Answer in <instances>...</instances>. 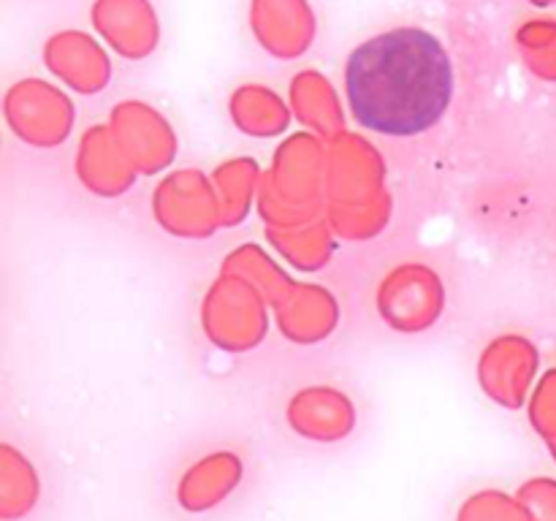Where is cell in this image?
<instances>
[{"instance_id":"6da1fadb","label":"cell","mask_w":556,"mask_h":521,"mask_svg":"<svg viewBox=\"0 0 556 521\" xmlns=\"http://www.w3.org/2000/svg\"><path fill=\"white\" fill-rule=\"evenodd\" d=\"M454 60L434 33L391 27L353 49L345 98L362 128L380 136H418L434 128L454 101Z\"/></svg>"},{"instance_id":"7a4b0ae2","label":"cell","mask_w":556,"mask_h":521,"mask_svg":"<svg viewBox=\"0 0 556 521\" xmlns=\"http://www.w3.org/2000/svg\"><path fill=\"white\" fill-rule=\"evenodd\" d=\"M467 521H510L508 513H494V510H483V513H472Z\"/></svg>"}]
</instances>
